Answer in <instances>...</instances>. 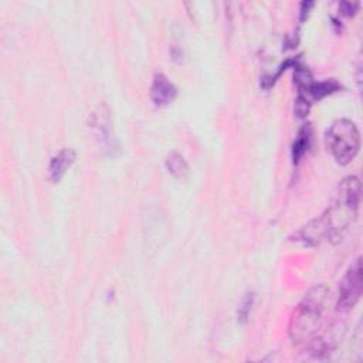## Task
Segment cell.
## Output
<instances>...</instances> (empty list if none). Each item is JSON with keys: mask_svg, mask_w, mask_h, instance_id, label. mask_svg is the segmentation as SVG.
<instances>
[{"mask_svg": "<svg viewBox=\"0 0 363 363\" xmlns=\"http://www.w3.org/2000/svg\"><path fill=\"white\" fill-rule=\"evenodd\" d=\"M359 203L360 180L356 176H349L340 182L333 204L322 214V217L307 224L308 234L314 243H321L322 238H328L333 243L342 240L357 216Z\"/></svg>", "mask_w": 363, "mask_h": 363, "instance_id": "cell-1", "label": "cell"}, {"mask_svg": "<svg viewBox=\"0 0 363 363\" xmlns=\"http://www.w3.org/2000/svg\"><path fill=\"white\" fill-rule=\"evenodd\" d=\"M329 291L324 285L312 288L298 304L290 321V338L293 342L314 353H322L329 345L322 336Z\"/></svg>", "mask_w": 363, "mask_h": 363, "instance_id": "cell-2", "label": "cell"}, {"mask_svg": "<svg viewBox=\"0 0 363 363\" xmlns=\"http://www.w3.org/2000/svg\"><path fill=\"white\" fill-rule=\"evenodd\" d=\"M325 145L339 165L350 164L360 148V134L350 119H338L325 133Z\"/></svg>", "mask_w": 363, "mask_h": 363, "instance_id": "cell-3", "label": "cell"}, {"mask_svg": "<svg viewBox=\"0 0 363 363\" xmlns=\"http://www.w3.org/2000/svg\"><path fill=\"white\" fill-rule=\"evenodd\" d=\"M362 285H363V277H362V259L359 257L346 271L343 276L339 290H338V301L336 307L339 311H349L352 309L356 302L359 301L362 295Z\"/></svg>", "mask_w": 363, "mask_h": 363, "instance_id": "cell-4", "label": "cell"}, {"mask_svg": "<svg viewBox=\"0 0 363 363\" xmlns=\"http://www.w3.org/2000/svg\"><path fill=\"white\" fill-rule=\"evenodd\" d=\"M175 85L164 74H156L151 87V99L155 105L164 106L171 104L176 97Z\"/></svg>", "mask_w": 363, "mask_h": 363, "instance_id": "cell-5", "label": "cell"}, {"mask_svg": "<svg viewBox=\"0 0 363 363\" xmlns=\"http://www.w3.org/2000/svg\"><path fill=\"white\" fill-rule=\"evenodd\" d=\"M75 162V152L73 149H63L54 155L49 165V179L53 183H59L71 165Z\"/></svg>", "mask_w": 363, "mask_h": 363, "instance_id": "cell-6", "label": "cell"}, {"mask_svg": "<svg viewBox=\"0 0 363 363\" xmlns=\"http://www.w3.org/2000/svg\"><path fill=\"white\" fill-rule=\"evenodd\" d=\"M166 168L178 180H185L189 176V165L179 152H172L166 158Z\"/></svg>", "mask_w": 363, "mask_h": 363, "instance_id": "cell-7", "label": "cell"}, {"mask_svg": "<svg viewBox=\"0 0 363 363\" xmlns=\"http://www.w3.org/2000/svg\"><path fill=\"white\" fill-rule=\"evenodd\" d=\"M339 88H340V85H339L335 80H328V81L318 82V84L314 82V84L311 85L309 91L307 92V95H304V97L308 98V95H311V97L315 98V99H321V98H324L325 95H329V94L338 91ZM300 95H301V94H300Z\"/></svg>", "mask_w": 363, "mask_h": 363, "instance_id": "cell-8", "label": "cell"}, {"mask_svg": "<svg viewBox=\"0 0 363 363\" xmlns=\"http://www.w3.org/2000/svg\"><path fill=\"white\" fill-rule=\"evenodd\" d=\"M309 141H311V133H309V128H304L300 134V138L295 141L294 144V149H293V154H294V161L298 162L300 158L305 154V151L308 149L309 147Z\"/></svg>", "mask_w": 363, "mask_h": 363, "instance_id": "cell-9", "label": "cell"}, {"mask_svg": "<svg viewBox=\"0 0 363 363\" xmlns=\"http://www.w3.org/2000/svg\"><path fill=\"white\" fill-rule=\"evenodd\" d=\"M339 9H340V12H342L343 15H346V16H353V15L357 12V9H359V4L342 2V4L339 5Z\"/></svg>", "mask_w": 363, "mask_h": 363, "instance_id": "cell-10", "label": "cell"}]
</instances>
